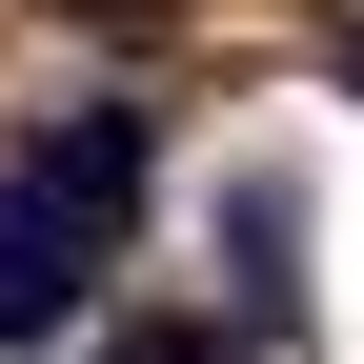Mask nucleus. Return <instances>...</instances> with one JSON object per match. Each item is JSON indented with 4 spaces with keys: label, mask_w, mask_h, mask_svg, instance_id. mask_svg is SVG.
Here are the masks:
<instances>
[{
    "label": "nucleus",
    "mask_w": 364,
    "mask_h": 364,
    "mask_svg": "<svg viewBox=\"0 0 364 364\" xmlns=\"http://www.w3.org/2000/svg\"><path fill=\"white\" fill-rule=\"evenodd\" d=\"M102 243L122 223H81L41 162H0V344H61L81 304H102Z\"/></svg>",
    "instance_id": "obj_1"
},
{
    "label": "nucleus",
    "mask_w": 364,
    "mask_h": 364,
    "mask_svg": "<svg viewBox=\"0 0 364 364\" xmlns=\"http://www.w3.org/2000/svg\"><path fill=\"white\" fill-rule=\"evenodd\" d=\"M21 162L61 182L81 223H122V203H142V162H162V122H142V102H61V122H41V142H21Z\"/></svg>",
    "instance_id": "obj_2"
},
{
    "label": "nucleus",
    "mask_w": 364,
    "mask_h": 364,
    "mask_svg": "<svg viewBox=\"0 0 364 364\" xmlns=\"http://www.w3.org/2000/svg\"><path fill=\"white\" fill-rule=\"evenodd\" d=\"M223 263L263 324H304V182H223Z\"/></svg>",
    "instance_id": "obj_3"
},
{
    "label": "nucleus",
    "mask_w": 364,
    "mask_h": 364,
    "mask_svg": "<svg viewBox=\"0 0 364 364\" xmlns=\"http://www.w3.org/2000/svg\"><path fill=\"white\" fill-rule=\"evenodd\" d=\"M102 364H243V324H102Z\"/></svg>",
    "instance_id": "obj_4"
},
{
    "label": "nucleus",
    "mask_w": 364,
    "mask_h": 364,
    "mask_svg": "<svg viewBox=\"0 0 364 364\" xmlns=\"http://www.w3.org/2000/svg\"><path fill=\"white\" fill-rule=\"evenodd\" d=\"M61 21H162V0H61Z\"/></svg>",
    "instance_id": "obj_5"
},
{
    "label": "nucleus",
    "mask_w": 364,
    "mask_h": 364,
    "mask_svg": "<svg viewBox=\"0 0 364 364\" xmlns=\"http://www.w3.org/2000/svg\"><path fill=\"white\" fill-rule=\"evenodd\" d=\"M324 61H344V102H364V21H344V41H324Z\"/></svg>",
    "instance_id": "obj_6"
}]
</instances>
